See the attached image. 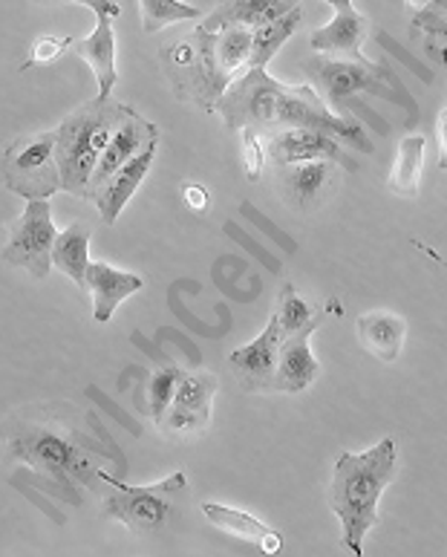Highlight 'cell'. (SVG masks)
Returning a JSON list of instances; mask_svg holds the SVG:
<instances>
[{
	"label": "cell",
	"mask_w": 447,
	"mask_h": 557,
	"mask_svg": "<svg viewBox=\"0 0 447 557\" xmlns=\"http://www.w3.org/2000/svg\"><path fill=\"white\" fill-rule=\"evenodd\" d=\"M243 153H246V176H249L251 183H257L260 176H263L265 168V148L263 139L265 136L257 131V127H243Z\"/></svg>",
	"instance_id": "cell-29"
},
{
	"label": "cell",
	"mask_w": 447,
	"mask_h": 557,
	"mask_svg": "<svg viewBox=\"0 0 447 557\" xmlns=\"http://www.w3.org/2000/svg\"><path fill=\"white\" fill-rule=\"evenodd\" d=\"M33 3H41V7H87L92 15H110L116 17L122 12L116 0H33Z\"/></svg>",
	"instance_id": "cell-31"
},
{
	"label": "cell",
	"mask_w": 447,
	"mask_h": 557,
	"mask_svg": "<svg viewBox=\"0 0 447 557\" xmlns=\"http://www.w3.org/2000/svg\"><path fill=\"white\" fill-rule=\"evenodd\" d=\"M183 375L185 373L179 367L167 364L148 379V410L150 419L157 424H162V419H165L167 408H171V401L176 396V387L183 382Z\"/></svg>",
	"instance_id": "cell-28"
},
{
	"label": "cell",
	"mask_w": 447,
	"mask_h": 557,
	"mask_svg": "<svg viewBox=\"0 0 447 557\" xmlns=\"http://www.w3.org/2000/svg\"><path fill=\"white\" fill-rule=\"evenodd\" d=\"M139 9L145 35H157L165 26L199 17V9L191 3H183V0H139Z\"/></svg>",
	"instance_id": "cell-27"
},
{
	"label": "cell",
	"mask_w": 447,
	"mask_h": 557,
	"mask_svg": "<svg viewBox=\"0 0 447 557\" xmlns=\"http://www.w3.org/2000/svg\"><path fill=\"white\" fill-rule=\"evenodd\" d=\"M413 246H415V249H422L424 255H427V258H433V260H436V263H439V267H445V269H447V260L442 258L439 251H433L431 246H427V243H422V240H413Z\"/></svg>",
	"instance_id": "cell-34"
},
{
	"label": "cell",
	"mask_w": 447,
	"mask_h": 557,
	"mask_svg": "<svg viewBox=\"0 0 447 557\" xmlns=\"http://www.w3.org/2000/svg\"><path fill=\"white\" fill-rule=\"evenodd\" d=\"M59 228L52 220L50 200H26L24 214L9 225V240L3 246V260L26 269L35 281H47L52 272V251L59 243Z\"/></svg>",
	"instance_id": "cell-7"
},
{
	"label": "cell",
	"mask_w": 447,
	"mask_h": 557,
	"mask_svg": "<svg viewBox=\"0 0 447 557\" xmlns=\"http://www.w3.org/2000/svg\"><path fill=\"white\" fill-rule=\"evenodd\" d=\"M131 113L125 101L113 96H96L73 110L59 125V165L61 185L78 200H92V174L108 148L119 122Z\"/></svg>",
	"instance_id": "cell-2"
},
{
	"label": "cell",
	"mask_w": 447,
	"mask_h": 557,
	"mask_svg": "<svg viewBox=\"0 0 447 557\" xmlns=\"http://www.w3.org/2000/svg\"><path fill=\"white\" fill-rule=\"evenodd\" d=\"M318 326H307L303 333L286 335L281 344V361H277V391L303 393L321 373L315 352H312V333Z\"/></svg>",
	"instance_id": "cell-18"
},
{
	"label": "cell",
	"mask_w": 447,
	"mask_h": 557,
	"mask_svg": "<svg viewBox=\"0 0 447 557\" xmlns=\"http://www.w3.org/2000/svg\"><path fill=\"white\" fill-rule=\"evenodd\" d=\"M157 139L159 127L153 125V122H148V119H141L139 113L131 108V113L119 122V127L113 131V136H110L108 148H104V153H101L99 159V168H96V174H92V200H96V194L108 185V180L116 174L119 168L127 165L136 153H141L150 141Z\"/></svg>",
	"instance_id": "cell-13"
},
{
	"label": "cell",
	"mask_w": 447,
	"mask_h": 557,
	"mask_svg": "<svg viewBox=\"0 0 447 557\" xmlns=\"http://www.w3.org/2000/svg\"><path fill=\"white\" fill-rule=\"evenodd\" d=\"M185 202H188L194 211H206L208 202H211V200H208V191L202 188V185L188 183V185H185Z\"/></svg>",
	"instance_id": "cell-32"
},
{
	"label": "cell",
	"mask_w": 447,
	"mask_h": 557,
	"mask_svg": "<svg viewBox=\"0 0 447 557\" xmlns=\"http://www.w3.org/2000/svg\"><path fill=\"white\" fill-rule=\"evenodd\" d=\"M398 476L396 440H382L364 454H340L332 471L330 503L340 520V543L356 557L364 555V537L378 525L382 494Z\"/></svg>",
	"instance_id": "cell-1"
},
{
	"label": "cell",
	"mask_w": 447,
	"mask_h": 557,
	"mask_svg": "<svg viewBox=\"0 0 447 557\" xmlns=\"http://www.w3.org/2000/svg\"><path fill=\"white\" fill-rule=\"evenodd\" d=\"M335 12H344V9H352V0H326Z\"/></svg>",
	"instance_id": "cell-35"
},
{
	"label": "cell",
	"mask_w": 447,
	"mask_h": 557,
	"mask_svg": "<svg viewBox=\"0 0 447 557\" xmlns=\"http://www.w3.org/2000/svg\"><path fill=\"white\" fill-rule=\"evenodd\" d=\"M300 67H303L309 84L315 87L323 104L335 110L338 116L344 101L358 96V92H378L384 82V70L370 64L364 55L361 59H332V55L318 52L315 59H307Z\"/></svg>",
	"instance_id": "cell-9"
},
{
	"label": "cell",
	"mask_w": 447,
	"mask_h": 557,
	"mask_svg": "<svg viewBox=\"0 0 447 557\" xmlns=\"http://www.w3.org/2000/svg\"><path fill=\"white\" fill-rule=\"evenodd\" d=\"M52 263L59 272H64L78 289L87 292V269H90V225L73 223L66 232L59 234Z\"/></svg>",
	"instance_id": "cell-24"
},
{
	"label": "cell",
	"mask_w": 447,
	"mask_h": 557,
	"mask_svg": "<svg viewBox=\"0 0 447 557\" xmlns=\"http://www.w3.org/2000/svg\"><path fill=\"white\" fill-rule=\"evenodd\" d=\"M291 9H298V0H228L216 12H211L202 26L211 33L225 29V26L260 29V26L274 24L277 17L289 15Z\"/></svg>",
	"instance_id": "cell-22"
},
{
	"label": "cell",
	"mask_w": 447,
	"mask_h": 557,
	"mask_svg": "<svg viewBox=\"0 0 447 557\" xmlns=\"http://www.w3.org/2000/svg\"><path fill=\"white\" fill-rule=\"evenodd\" d=\"M104 483L113 485V494L101 503V515L125 523L133 534L162 532L176 511V494L188 488L183 471H174L157 485H125L104 474Z\"/></svg>",
	"instance_id": "cell-5"
},
{
	"label": "cell",
	"mask_w": 447,
	"mask_h": 557,
	"mask_svg": "<svg viewBox=\"0 0 447 557\" xmlns=\"http://www.w3.org/2000/svg\"><path fill=\"white\" fill-rule=\"evenodd\" d=\"M289 84L277 82L265 70H246L240 78L228 84V90L216 104V113L225 119L232 131L257 127L260 134L269 136L274 131V110L277 99L286 92Z\"/></svg>",
	"instance_id": "cell-8"
},
{
	"label": "cell",
	"mask_w": 447,
	"mask_h": 557,
	"mask_svg": "<svg viewBox=\"0 0 447 557\" xmlns=\"http://www.w3.org/2000/svg\"><path fill=\"white\" fill-rule=\"evenodd\" d=\"M340 183V165L332 159H312L295 165H274V185L286 206L300 214L321 211L335 197Z\"/></svg>",
	"instance_id": "cell-10"
},
{
	"label": "cell",
	"mask_w": 447,
	"mask_h": 557,
	"mask_svg": "<svg viewBox=\"0 0 447 557\" xmlns=\"http://www.w3.org/2000/svg\"><path fill=\"white\" fill-rule=\"evenodd\" d=\"M424 150H427L424 136H407V139H401L387 180L389 194H396L401 200H415L419 197L424 174Z\"/></svg>",
	"instance_id": "cell-23"
},
{
	"label": "cell",
	"mask_w": 447,
	"mask_h": 557,
	"mask_svg": "<svg viewBox=\"0 0 447 557\" xmlns=\"http://www.w3.org/2000/svg\"><path fill=\"white\" fill-rule=\"evenodd\" d=\"M3 185L24 200H50L64 191L59 165V131L17 136L3 150Z\"/></svg>",
	"instance_id": "cell-4"
},
{
	"label": "cell",
	"mask_w": 447,
	"mask_h": 557,
	"mask_svg": "<svg viewBox=\"0 0 447 557\" xmlns=\"http://www.w3.org/2000/svg\"><path fill=\"white\" fill-rule=\"evenodd\" d=\"M407 3H410V9H424L431 0H407Z\"/></svg>",
	"instance_id": "cell-36"
},
{
	"label": "cell",
	"mask_w": 447,
	"mask_h": 557,
	"mask_svg": "<svg viewBox=\"0 0 447 557\" xmlns=\"http://www.w3.org/2000/svg\"><path fill=\"white\" fill-rule=\"evenodd\" d=\"M436 136H439V168L447 171V108L439 113L436 122Z\"/></svg>",
	"instance_id": "cell-33"
},
{
	"label": "cell",
	"mask_w": 447,
	"mask_h": 557,
	"mask_svg": "<svg viewBox=\"0 0 447 557\" xmlns=\"http://www.w3.org/2000/svg\"><path fill=\"white\" fill-rule=\"evenodd\" d=\"M73 38L70 35H61V38H41V41L35 44L33 52H29V61H26L21 70L29 67H44V64H50V61L61 59L66 50H73Z\"/></svg>",
	"instance_id": "cell-30"
},
{
	"label": "cell",
	"mask_w": 447,
	"mask_h": 557,
	"mask_svg": "<svg viewBox=\"0 0 447 557\" xmlns=\"http://www.w3.org/2000/svg\"><path fill=\"white\" fill-rule=\"evenodd\" d=\"M300 24H303V12L298 9H291L289 15L277 17L274 24L260 26L254 29V50H251V67L249 70H265L269 67V61L277 55L283 44L289 41L291 35L298 33Z\"/></svg>",
	"instance_id": "cell-25"
},
{
	"label": "cell",
	"mask_w": 447,
	"mask_h": 557,
	"mask_svg": "<svg viewBox=\"0 0 447 557\" xmlns=\"http://www.w3.org/2000/svg\"><path fill=\"white\" fill-rule=\"evenodd\" d=\"M73 52L87 67L96 73L99 82V96H113V87L119 82L116 73V33H113V17L99 15L96 17V29L87 38L73 44Z\"/></svg>",
	"instance_id": "cell-17"
},
{
	"label": "cell",
	"mask_w": 447,
	"mask_h": 557,
	"mask_svg": "<svg viewBox=\"0 0 447 557\" xmlns=\"http://www.w3.org/2000/svg\"><path fill=\"white\" fill-rule=\"evenodd\" d=\"M274 315L281 321L283 338L286 335L303 333L307 326H321V315L315 312V307L303 300L295 289V283H286L277 295V307H274Z\"/></svg>",
	"instance_id": "cell-26"
},
{
	"label": "cell",
	"mask_w": 447,
	"mask_h": 557,
	"mask_svg": "<svg viewBox=\"0 0 447 557\" xmlns=\"http://www.w3.org/2000/svg\"><path fill=\"white\" fill-rule=\"evenodd\" d=\"M367 33H370V21L352 7L344 9V12H335V17H332L330 24L309 35V47L315 52H321V55L347 52V55L361 59V47H364L367 41Z\"/></svg>",
	"instance_id": "cell-21"
},
{
	"label": "cell",
	"mask_w": 447,
	"mask_h": 557,
	"mask_svg": "<svg viewBox=\"0 0 447 557\" xmlns=\"http://www.w3.org/2000/svg\"><path fill=\"white\" fill-rule=\"evenodd\" d=\"M157 148H159V139L150 141L148 148L136 153V157L122 165L116 174L110 176L108 185L96 194V209L101 214V223L104 225H113L119 220V214L125 211L127 202L133 200V194L139 191V185L145 183V176L150 174V165H153V159H157Z\"/></svg>",
	"instance_id": "cell-15"
},
{
	"label": "cell",
	"mask_w": 447,
	"mask_h": 557,
	"mask_svg": "<svg viewBox=\"0 0 447 557\" xmlns=\"http://www.w3.org/2000/svg\"><path fill=\"white\" fill-rule=\"evenodd\" d=\"M269 157L274 165H295V162H312V159H332L344 162V150L335 136L312 131V127H277L265 136Z\"/></svg>",
	"instance_id": "cell-14"
},
{
	"label": "cell",
	"mask_w": 447,
	"mask_h": 557,
	"mask_svg": "<svg viewBox=\"0 0 447 557\" xmlns=\"http://www.w3.org/2000/svg\"><path fill=\"white\" fill-rule=\"evenodd\" d=\"M9 459H24L35 471H44L52 480H78L92 483V468L84 459L82 445L61 424H29L9 440Z\"/></svg>",
	"instance_id": "cell-6"
},
{
	"label": "cell",
	"mask_w": 447,
	"mask_h": 557,
	"mask_svg": "<svg viewBox=\"0 0 447 557\" xmlns=\"http://www.w3.org/2000/svg\"><path fill=\"white\" fill-rule=\"evenodd\" d=\"M405 338L407 321L396 315V312L373 309V312H364V315L358 318V342L378 361L393 364L401 356V349H405Z\"/></svg>",
	"instance_id": "cell-20"
},
{
	"label": "cell",
	"mask_w": 447,
	"mask_h": 557,
	"mask_svg": "<svg viewBox=\"0 0 447 557\" xmlns=\"http://www.w3.org/2000/svg\"><path fill=\"white\" fill-rule=\"evenodd\" d=\"M162 67L176 96L194 101L208 113H216V104L232 84L216 61V33L206 26H197L191 33L179 35L174 44H165Z\"/></svg>",
	"instance_id": "cell-3"
},
{
	"label": "cell",
	"mask_w": 447,
	"mask_h": 557,
	"mask_svg": "<svg viewBox=\"0 0 447 557\" xmlns=\"http://www.w3.org/2000/svg\"><path fill=\"white\" fill-rule=\"evenodd\" d=\"M199 508H202V515H206L208 523L216 525L220 532L254 543L257 549H263L265 555H277V552H281V534L274 532L272 525H265L263 520L251 517L249 511L223 506V503H202Z\"/></svg>",
	"instance_id": "cell-19"
},
{
	"label": "cell",
	"mask_w": 447,
	"mask_h": 557,
	"mask_svg": "<svg viewBox=\"0 0 447 557\" xmlns=\"http://www.w3.org/2000/svg\"><path fill=\"white\" fill-rule=\"evenodd\" d=\"M281 344L283 330L277 315L272 312L269 324L263 326V333L257 335L254 342L246 347H237L228 356V367H232L234 379L251 393L277 391V361H281Z\"/></svg>",
	"instance_id": "cell-12"
},
{
	"label": "cell",
	"mask_w": 447,
	"mask_h": 557,
	"mask_svg": "<svg viewBox=\"0 0 447 557\" xmlns=\"http://www.w3.org/2000/svg\"><path fill=\"white\" fill-rule=\"evenodd\" d=\"M139 289H145V277L133 275V272L113 269L110 263H101V260H92L90 269H87V292H90L92 298V318L99 324H108L119 304L136 295Z\"/></svg>",
	"instance_id": "cell-16"
},
{
	"label": "cell",
	"mask_w": 447,
	"mask_h": 557,
	"mask_svg": "<svg viewBox=\"0 0 447 557\" xmlns=\"http://www.w3.org/2000/svg\"><path fill=\"white\" fill-rule=\"evenodd\" d=\"M216 391H220V379L214 373H208V370L185 373L165 419L159 424V431L183 442L202 436L208 431V424H211Z\"/></svg>",
	"instance_id": "cell-11"
}]
</instances>
